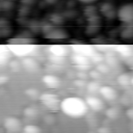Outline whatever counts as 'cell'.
Masks as SVG:
<instances>
[{"label": "cell", "mask_w": 133, "mask_h": 133, "mask_svg": "<svg viewBox=\"0 0 133 133\" xmlns=\"http://www.w3.org/2000/svg\"><path fill=\"white\" fill-rule=\"evenodd\" d=\"M131 78L132 76H129V74H122L117 77V82L121 84V85H130L131 84Z\"/></svg>", "instance_id": "cell-19"}, {"label": "cell", "mask_w": 133, "mask_h": 133, "mask_svg": "<svg viewBox=\"0 0 133 133\" xmlns=\"http://www.w3.org/2000/svg\"><path fill=\"white\" fill-rule=\"evenodd\" d=\"M99 94H100L101 98L106 100V101H114L118 97L117 90L110 85H102L100 87Z\"/></svg>", "instance_id": "cell-7"}, {"label": "cell", "mask_w": 133, "mask_h": 133, "mask_svg": "<svg viewBox=\"0 0 133 133\" xmlns=\"http://www.w3.org/2000/svg\"><path fill=\"white\" fill-rule=\"evenodd\" d=\"M21 63H22V66L27 70V71H36L38 68H39V63L38 61L34 58V56H29V57H25V58H22L21 59Z\"/></svg>", "instance_id": "cell-11"}, {"label": "cell", "mask_w": 133, "mask_h": 133, "mask_svg": "<svg viewBox=\"0 0 133 133\" xmlns=\"http://www.w3.org/2000/svg\"><path fill=\"white\" fill-rule=\"evenodd\" d=\"M72 49L74 51V53H78V54H82L84 56L87 57H91L94 54L97 53V51L95 50L94 47L88 46V45H83V44H77L75 46H72Z\"/></svg>", "instance_id": "cell-8"}, {"label": "cell", "mask_w": 133, "mask_h": 133, "mask_svg": "<svg viewBox=\"0 0 133 133\" xmlns=\"http://www.w3.org/2000/svg\"><path fill=\"white\" fill-rule=\"evenodd\" d=\"M49 53L56 57H66L69 55V48L63 45H51L48 48Z\"/></svg>", "instance_id": "cell-9"}, {"label": "cell", "mask_w": 133, "mask_h": 133, "mask_svg": "<svg viewBox=\"0 0 133 133\" xmlns=\"http://www.w3.org/2000/svg\"><path fill=\"white\" fill-rule=\"evenodd\" d=\"M116 18L119 22L132 25L133 24V3H125L121 5L116 11Z\"/></svg>", "instance_id": "cell-3"}, {"label": "cell", "mask_w": 133, "mask_h": 133, "mask_svg": "<svg viewBox=\"0 0 133 133\" xmlns=\"http://www.w3.org/2000/svg\"><path fill=\"white\" fill-rule=\"evenodd\" d=\"M21 133H26V132H24V131H22V132H21Z\"/></svg>", "instance_id": "cell-31"}, {"label": "cell", "mask_w": 133, "mask_h": 133, "mask_svg": "<svg viewBox=\"0 0 133 133\" xmlns=\"http://www.w3.org/2000/svg\"><path fill=\"white\" fill-rule=\"evenodd\" d=\"M66 36H68V32L61 28H52L51 30L45 33V37L52 39H57V38L61 39V38H65Z\"/></svg>", "instance_id": "cell-12"}, {"label": "cell", "mask_w": 133, "mask_h": 133, "mask_svg": "<svg viewBox=\"0 0 133 133\" xmlns=\"http://www.w3.org/2000/svg\"><path fill=\"white\" fill-rule=\"evenodd\" d=\"M71 60L72 62L76 65V66H80V65H88L91 63L90 58L87 56H84L82 54H78V53H74L71 56Z\"/></svg>", "instance_id": "cell-13"}, {"label": "cell", "mask_w": 133, "mask_h": 133, "mask_svg": "<svg viewBox=\"0 0 133 133\" xmlns=\"http://www.w3.org/2000/svg\"><path fill=\"white\" fill-rule=\"evenodd\" d=\"M82 3H85V4H89V3H92V2H96L97 0H78Z\"/></svg>", "instance_id": "cell-28"}, {"label": "cell", "mask_w": 133, "mask_h": 133, "mask_svg": "<svg viewBox=\"0 0 133 133\" xmlns=\"http://www.w3.org/2000/svg\"><path fill=\"white\" fill-rule=\"evenodd\" d=\"M115 51H116L121 56H125V57L131 56L132 53H133L132 49H131L129 46H125V45L116 46V47H115Z\"/></svg>", "instance_id": "cell-15"}, {"label": "cell", "mask_w": 133, "mask_h": 133, "mask_svg": "<svg viewBox=\"0 0 133 133\" xmlns=\"http://www.w3.org/2000/svg\"><path fill=\"white\" fill-rule=\"evenodd\" d=\"M23 131L26 132V133H43V130L38 126L32 125V124L25 125L24 128H23Z\"/></svg>", "instance_id": "cell-18"}, {"label": "cell", "mask_w": 133, "mask_h": 133, "mask_svg": "<svg viewBox=\"0 0 133 133\" xmlns=\"http://www.w3.org/2000/svg\"><path fill=\"white\" fill-rule=\"evenodd\" d=\"M103 56L101 55V54H99V53H96V54H94L91 57H90V61L92 62V63H95V64H99V63H101V62H103Z\"/></svg>", "instance_id": "cell-21"}, {"label": "cell", "mask_w": 133, "mask_h": 133, "mask_svg": "<svg viewBox=\"0 0 133 133\" xmlns=\"http://www.w3.org/2000/svg\"><path fill=\"white\" fill-rule=\"evenodd\" d=\"M87 133H98V132H87Z\"/></svg>", "instance_id": "cell-30"}, {"label": "cell", "mask_w": 133, "mask_h": 133, "mask_svg": "<svg viewBox=\"0 0 133 133\" xmlns=\"http://www.w3.org/2000/svg\"><path fill=\"white\" fill-rule=\"evenodd\" d=\"M42 81L45 84V86L50 89H55L60 86V79L55 75H50V74L44 75L42 77Z\"/></svg>", "instance_id": "cell-10"}, {"label": "cell", "mask_w": 133, "mask_h": 133, "mask_svg": "<svg viewBox=\"0 0 133 133\" xmlns=\"http://www.w3.org/2000/svg\"><path fill=\"white\" fill-rule=\"evenodd\" d=\"M100 87H101V85L99 84L98 80H94V81H91V82H89V83L86 84V89L91 95H95V94L99 92Z\"/></svg>", "instance_id": "cell-17"}, {"label": "cell", "mask_w": 133, "mask_h": 133, "mask_svg": "<svg viewBox=\"0 0 133 133\" xmlns=\"http://www.w3.org/2000/svg\"><path fill=\"white\" fill-rule=\"evenodd\" d=\"M12 53L10 52L8 46H1L0 47V63L2 65L8 63L10 61V58L12 57Z\"/></svg>", "instance_id": "cell-14"}, {"label": "cell", "mask_w": 133, "mask_h": 133, "mask_svg": "<svg viewBox=\"0 0 133 133\" xmlns=\"http://www.w3.org/2000/svg\"><path fill=\"white\" fill-rule=\"evenodd\" d=\"M131 85L133 86V76H132V78H131Z\"/></svg>", "instance_id": "cell-29"}, {"label": "cell", "mask_w": 133, "mask_h": 133, "mask_svg": "<svg viewBox=\"0 0 133 133\" xmlns=\"http://www.w3.org/2000/svg\"><path fill=\"white\" fill-rule=\"evenodd\" d=\"M39 102L49 110L60 109V98L53 92H44L39 95Z\"/></svg>", "instance_id": "cell-4"}, {"label": "cell", "mask_w": 133, "mask_h": 133, "mask_svg": "<svg viewBox=\"0 0 133 133\" xmlns=\"http://www.w3.org/2000/svg\"><path fill=\"white\" fill-rule=\"evenodd\" d=\"M26 94H27L28 96H30V97H36L38 92H37V90H36V89L31 88V89H28V90L26 91Z\"/></svg>", "instance_id": "cell-25"}, {"label": "cell", "mask_w": 133, "mask_h": 133, "mask_svg": "<svg viewBox=\"0 0 133 133\" xmlns=\"http://www.w3.org/2000/svg\"><path fill=\"white\" fill-rule=\"evenodd\" d=\"M88 109L89 108L85 102V99L77 96L66 97L60 102V110L62 113L72 118L83 117L88 112Z\"/></svg>", "instance_id": "cell-1"}, {"label": "cell", "mask_w": 133, "mask_h": 133, "mask_svg": "<svg viewBox=\"0 0 133 133\" xmlns=\"http://www.w3.org/2000/svg\"><path fill=\"white\" fill-rule=\"evenodd\" d=\"M101 73L96 69V70H94V71H91L90 73H89V76L91 77V79L92 80H99L100 79V77H101Z\"/></svg>", "instance_id": "cell-24"}, {"label": "cell", "mask_w": 133, "mask_h": 133, "mask_svg": "<svg viewBox=\"0 0 133 133\" xmlns=\"http://www.w3.org/2000/svg\"><path fill=\"white\" fill-rule=\"evenodd\" d=\"M49 59H51V61L55 64H61L64 61V57H56V56H52L49 57Z\"/></svg>", "instance_id": "cell-23"}, {"label": "cell", "mask_w": 133, "mask_h": 133, "mask_svg": "<svg viewBox=\"0 0 133 133\" xmlns=\"http://www.w3.org/2000/svg\"><path fill=\"white\" fill-rule=\"evenodd\" d=\"M3 126L7 133H21L24 128L21 121L15 116H7L3 122Z\"/></svg>", "instance_id": "cell-5"}, {"label": "cell", "mask_w": 133, "mask_h": 133, "mask_svg": "<svg viewBox=\"0 0 133 133\" xmlns=\"http://www.w3.org/2000/svg\"><path fill=\"white\" fill-rule=\"evenodd\" d=\"M97 132L98 133H110V130L107 127H100Z\"/></svg>", "instance_id": "cell-26"}, {"label": "cell", "mask_w": 133, "mask_h": 133, "mask_svg": "<svg viewBox=\"0 0 133 133\" xmlns=\"http://www.w3.org/2000/svg\"><path fill=\"white\" fill-rule=\"evenodd\" d=\"M127 115H128L130 118H133V108H130V109L127 111Z\"/></svg>", "instance_id": "cell-27"}, {"label": "cell", "mask_w": 133, "mask_h": 133, "mask_svg": "<svg viewBox=\"0 0 133 133\" xmlns=\"http://www.w3.org/2000/svg\"><path fill=\"white\" fill-rule=\"evenodd\" d=\"M24 115L29 118H35L38 115V109L36 106H28L24 109Z\"/></svg>", "instance_id": "cell-16"}, {"label": "cell", "mask_w": 133, "mask_h": 133, "mask_svg": "<svg viewBox=\"0 0 133 133\" xmlns=\"http://www.w3.org/2000/svg\"><path fill=\"white\" fill-rule=\"evenodd\" d=\"M97 70H98L101 74H106V73L109 71V65H108L107 63L101 62V63L97 64Z\"/></svg>", "instance_id": "cell-22"}, {"label": "cell", "mask_w": 133, "mask_h": 133, "mask_svg": "<svg viewBox=\"0 0 133 133\" xmlns=\"http://www.w3.org/2000/svg\"><path fill=\"white\" fill-rule=\"evenodd\" d=\"M106 115L109 118H116L119 115V110L116 107H110L106 110Z\"/></svg>", "instance_id": "cell-20"}, {"label": "cell", "mask_w": 133, "mask_h": 133, "mask_svg": "<svg viewBox=\"0 0 133 133\" xmlns=\"http://www.w3.org/2000/svg\"><path fill=\"white\" fill-rule=\"evenodd\" d=\"M7 46L12 55L21 59L29 56H34L38 52V47L27 41L22 43H10Z\"/></svg>", "instance_id": "cell-2"}, {"label": "cell", "mask_w": 133, "mask_h": 133, "mask_svg": "<svg viewBox=\"0 0 133 133\" xmlns=\"http://www.w3.org/2000/svg\"><path fill=\"white\" fill-rule=\"evenodd\" d=\"M85 102H86L88 108L96 112H100V111L104 110V108H105V103H104L103 99L96 95L87 96L85 98Z\"/></svg>", "instance_id": "cell-6"}]
</instances>
